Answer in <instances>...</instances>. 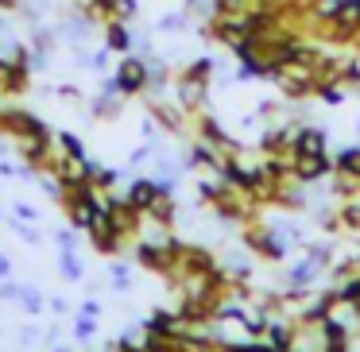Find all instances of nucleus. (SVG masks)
<instances>
[{"label":"nucleus","mask_w":360,"mask_h":352,"mask_svg":"<svg viewBox=\"0 0 360 352\" xmlns=\"http://www.w3.org/2000/svg\"><path fill=\"white\" fill-rule=\"evenodd\" d=\"M112 78H117V89L124 97H140V93H148V86H151V66H148V58H140V55H124Z\"/></svg>","instance_id":"obj_1"},{"label":"nucleus","mask_w":360,"mask_h":352,"mask_svg":"<svg viewBox=\"0 0 360 352\" xmlns=\"http://www.w3.org/2000/svg\"><path fill=\"white\" fill-rule=\"evenodd\" d=\"M333 159L321 151V155H290V178L302 182V186H310V182H321L326 174H333Z\"/></svg>","instance_id":"obj_2"},{"label":"nucleus","mask_w":360,"mask_h":352,"mask_svg":"<svg viewBox=\"0 0 360 352\" xmlns=\"http://www.w3.org/2000/svg\"><path fill=\"white\" fill-rule=\"evenodd\" d=\"M198 136H202L205 143H213L221 155H240V143H236L233 136L217 124V117H210V112H198Z\"/></svg>","instance_id":"obj_3"},{"label":"nucleus","mask_w":360,"mask_h":352,"mask_svg":"<svg viewBox=\"0 0 360 352\" xmlns=\"http://www.w3.org/2000/svg\"><path fill=\"white\" fill-rule=\"evenodd\" d=\"M329 143L326 128H314V124H302L295 128V143H290V155H321Z\"/></svg>","instance_id":"obj_4"},{"label":"nucleus","mask_w":360,"mask_h":352,"mask_svg":"<svg viewBox=\"0 0 360 352\" xmlns=\"http://www.w3.org/2000/svg\"><path fill=\"white\" fill-rule=\"evenodd\" d=\"M124 197H128V202H132L140 213H148L151 205L163 197V186H159V178H132V186H128Z\"/></svg>","instance_id":"obj_5"},{"label":"nucleus","mask_w":360,"mask_h":352,"mask_svg":"<svg viewBox=\"0 0 360 352\" xmlns=\"http://www.w3.org/2000/svg\"><path fill=\"white\" fill-rule=\"evenodd\" d=\"M248 248L259 252L264 259H283V256H287V240H279V236L267 233V228H252V233H248Z\"/></svg>","instance_id":"obj_6"},{"label":"nucleus","mask_w":360,"mask_h":352,"mask_svg":"<svg viewBox=\"0 0 360 352\" xmlns=\"http://www.w3.org/2000/svg\"><path fill=\"white\" fill-rule=\"evenodd\" d=\"M290 143H295V128L279 124V128H267L259 136V151L264 155H290Z\"/></svg>","instance_id":"obj_7"},{"label":"nucleus","mask_w":360,"mask_h":352,"mask_svg":"<svg viewBox=\"0 0 360 352\" xmlns=\"http://www.w3.org/2000/svg\"><path fill=\"white\" fill-rule=\"evenodd\" d=\"M132 32H128V24L124 20H109V24H105V47L109 51H117V55H128V51H132Z\"/></svg>","instance_id":"obj_8"},{"label":"nucleus","mask_w":360,"mask_h":352,"mask_svg":"<svg viewBox=\"0 0 360 352\" xmlns=\"http://www.w3.org/2000/svg\"><path fill=\"white\" fill-rule=\"evenodd\" d=\"M333 306H341V294H337V290H326V294H318L302 310V321H326L329 313H333Z\"/></svg>","instance_id":"obj_9"},{"label":"nucleus","mask_w":360,"mask_h":352,"mask_svg":"<svg viewBox=\"0 0 360 352\" xmlns=\"http://www.w3.org/2000/svg\"><path fill=\"white\" fill-rule=\"evenodd\" d=\"M267 337H271V348H279V352H295V344H298V333L290 321H271Z\"/></svg>","instance_id":"obj_10"},{"label":"nucleus","mask_w":360,"mask_h":352,"mask_svg":"<svg viewBox=\"0 0 360 352\" xmlns=\"http://www.w3.org/2000/svg\"><path fill=\"white\" fill-rule=\"evenodd\" d=\"M337 174H345V178H356L360 182V143H352V148H341L333 159Z\"/></svg>","instance_id":"obj_11"},{"label":"nucleus","mask_w":360,"mask_h":352,"mask_svg":"<svg viewBox=\"0 0 360 352\" xmlns=\"http://www.w3.org/2000/svg\"><path fill=\"white\" fill-rule=\"evenodd\" d=\"M337 221H341V228H349V233H356V228H360V194H356V190H352V194L341 202Z\"/></svg>","instance_id":"obj_12"},{"label":"nucleus","mask_w":360,"mask_h":352,"mask_svg":"<svg viewBox=\"0 0 360 352\" xmlns=\"http://www.w3.org/2000/svg\"><path fill=\"white\" fill-rule=\"evenodd\" d=\"M314 267H318V259H306V263H295L287 271V287H295V290H302L306 282L314 279Z\"/></svg>","instance_id":"obj_13"},{"label":"nucleus","mask_w":360,"mask_h":352,"mask_svg":"<svg viewBox=\"0 0 360 352\" xmlns=\"http://www.w3.org/2000/svg\"><path fill=\"white\" fill-rule=\"evenodd\" d=\"M58 271H63V279L82 282V259H78V252H58Z\"/></svg>","instance_id":"obj_14"},{"label":"nucleus","mask_w":360,"mask_h":352,"mask_svg":"<svg viewBox=\"0 0 360 352\" xmlns=\"http://www.w3.org/2000/svg\"><path fill=\"white\" fill-rule=\"evenodd\" d=\"M321 341L326 344H349V333H345V325L337 318H326L321 321Z\"/></svg>","instance_id":"obj_15"},{"label":"nucleus","mask_w":360,"mask_h":352,"mask_svg":"<svg viewBox=\"0 0 360 352\" xmlns=\"http://www.w3.org/2000/svg\"><path fill=\"white\" fill-rule=\"evenodd\" d=\"M120 112V97L117 93H101L94 101V117H101V120H109V117H117Z\"/></svg>","instance_id":"obj_16"},{"label":"nucleus","mask_w":360,"mask_h":352,"mask_svg":"<svg viewBox=\"0 0 360 352\" xmlns=\"http://www.w3.org/2000/svg\"><path fill=\"white\" fill-rule=\"evenodd\" d=\"M20 306H24L27 313H43V310H47V302H43V294L35 287H20Z\"/></svg>","instance_id":"obj_17"},{"label":"nucleus","mask_w":360,"mask_h":352,"mask_svg":"<svg viewBox=\"0 0 360 352\" xmlns=\"http://www.w3.org/2000/svg\"><path fill=\"white\" fill-rule=\"evenodd\" d=\"M97 333V318H86V313H78V321H74V341L89 344Z\"/></svg>","instance_id":"obj_18"},{"label":"nucleus","mask_w":360,"mask_h":352,"mask_svg":"<svg viewBox=\"0 0 360 352\" xmlns=\"http://www.w3.org/2000/svg\"><path fill=\"white\" fill-rule=\"evenodd\" d=\"M318 97H321L326 105H341L345 97H349V86H341V82H329V86L318 89Z\"/></svg>","instance_id":"obj_19"},{"label":"nucleus","mask_w":360,"mask_h":352,"mask_svg":"<svg viewBox=\"0 0 360 352\" xmlns=\"http://www.w3.org/2000/svg\"><path fill=\"white\" fill-rule=\"evenodd\" d=\"M186 78H194V82H210V74H213V58H194V63L186 66Z\"/></svg>","instance_id":"obj_20"},{"label":"nucleus","mask_w":360,"mask_h":352,"mask_svg":"<svg viewBox=\"0 0 360 352\" xmlns=\"http://www.w3.org/2000/svg\"><path fill=\"white\" fill-rule=\"evenodd\" d=\"M58 143H63V155L70 159H86V148H82V140L74 132H58Z\"/></svg>","instance_id":"obj_21"},{"label":"nucleus","mask_w":360,"mask_h":352,"mask_svg":"<svg viewBox=\"0 0 360 352\" xmlns=\"http://www.w3.org/2000/svg\"><path fill=\"white\" fill-rule=\"evenodd\" d=\"M341 306H352V310H360V279H349V282H341Z\"/></svg>","instance_id":"obj_22"},{"label":"nucleus","mask_w":360,"mask_h":352,"mask_svg":"<svg viewBox=\"0 0 360 352\" xmlns=\"http://www.w3.org/2000/svg\"><path fill=\"white\" fill-rule=\"evenodd\" d=\"M136 12H140V4L136 0H112V20H136Z\"/></svg>","instance_id":"obj_23"},{"label":"nucleus","mask_w":360,"mask_h":352,"mask_svg":"<svg viewBox=\"0 0 360 352\" xmlns=\"http://www.w3.org/2000/svg\"><path fill=\"white\" fill-rule=\"evenodd\" d=\"M182 27H186V12H171L159 20V32H182Z\"/></svg>","instance_id":"obj_24"},{"label":"nucleus","mask_w":360,"mask_h":352,"mask_svg":"<svg viewBox=\"0 0 360 352\" xmlns=\"http://www.w3.org/2000/svg\"><path fill=\"white\" fill-rule=\"evenodd\" d=\"M55 240H58V252H78V228H63Z\"/></svg>","instance_id":"obj_25"},{"label":"nucleus","mask_w":360,"mask_h":352,"mask_svg":"<svg viewBox=\"0 0 360 352\" xmlns=\"http://www.w3.org/2000/svg\"><path fill=\"white\" fill-rule=\"evenodd\" d=\"M109 279H112V287H117V290H128V267H124V263H112V275H109Z\"/></svg>","instance_id":"obj_26"},{"label":"nucleus","mask_w":360,"mask_h":352,"mask_svg":"<svg viewBox=\"0 0 360 352\" xmlns=\"http://www.w3.org/2000/svg\"><path fill=\"white\" fill-rule=\"evenodd\" d=\"M39 341H43V333H39V329H35V325H27L24 333H20V344H24V348H35V344H39Z\"/></svg>","instance_id":"obj_27"},{"label":"nucleus","mask_w":360,"mask_h":352,"mask_svg":"<svg viewBox=\"0 0 360 352\" xmlns=\"http://www.w3.org/2000/svg\"><path fill=\"white\" fill-rule=\"evenodd\" d=\"M12 209H16L20 221H39V209H35V205H27V202H16Z\"/></svg>","instance_id":"obj_28"},{"label":"nucleus","mask_w":360,"mask_h":352,"mask_svg":"<svg viewBox=\"0 0 360 352\" xmlns=\"http://www.w3.org/2000/svg\"><path fill=\"white\" fill-rule=\"evenodd\" d=\"M0 298H16V302H20V282L0 279Z\"/></svg>","instance_id":"obj_29"},{"label":"nucleus","mask_w":360,"mask_h":352,"mask_svg":"<svg viewBox=\"0 0 360 352\" xmlns=\"http://www.w3.org/2000/svg\"><path fill=\"white\" fill-rule=\"evenodd\" d=\"M78 313H86V318H101V306H97V302H94V298H89V302H86V306H82V310H78Z\"/></svg>","instance_id":"obj_30"},{"label":"nucleus","mask_w":360,"mask_h":352,"mask_svg":"<svg viewBox=\"0 0 360 352\" xmlns=\"http://www.w3.org/2000/svg\"><path fill=\"white\" fill-rule=\"evenodd\" d=\"M0 279H12V259L0 252Z\"/></svg>","instance_id":"obj_31"},{"label":"nucleus","mask_w":360,"mask_h":352,"mask_svg":"<svg viewBox=\"0 0 360 352\" xmlns=\"http://www.w3.org/2000/svg\"><path fill=\"white\" fill-rule=\"evenodd\" d=\"M143 159H151V148H136V151H132V167L143 163Z\"/></svg>","instance_id":"obj_32"},{"label":"nucleus","mask_w":360,"mask_h":352,"mask_svg":"<svg viewBox=\"0 0 360 352\" xmlns=\"http://www.w3.org/2000/svg\"><path fill=\"white\" fill-rule=\"evenodd\" d=\"M51 313H66V298H51Z\"/></svg>","instance_id":"obj_33"},{"label":"nucleus","mask_w":360,"mask_h":352,"mask_svg":"<svg viewBox=\"0 0 360 352\" xmlns=\"http://www.w3.org/2000/svg\"><path fill=\"white\" fill-rule=\"evenodd\" d=\"M20 0H0V8H16Z\"/></svg>","instance_id":"obj_34"},{"label":"nucleus","mask_w":360,"mask_h":352,"mask_svg":"<svg viewBox=\"0 0 360 352\" xmlns=\"http://www.w3.org/2000/svg\"><path fill=\"white\" fill-rule=\"evenodd\" d=\"M356 51H360V35H356Z\"/></svg>","instance_id":"obj_35"},{"label":"nucleus","mask_w":360,"mask_h":352,"mask_svg":"<svg viewBox=\"0 0 360 352\" xmlns=\"http://www.w3.org/2000/svg\"><path fill=\"white\" fill-rule=\"evenodd\" d=\"M0 221H4V213H0Z\"/></svg>","instance_id":"obj_36"},{"label":"nucleus","mask_w":360,"mask_h":352,"mask_svg":"<svg viewBox=\"0 0 360 352\" xmlns=\"http://www.w3.org/2000/svg\"><path fill=\"white\" fill-rule=\"evenodd\" d=\"M356 128H360V120H356Z\"/></svg>","instance_id":"obj_37"},{"label":"nucleus","mask_w":360,"mask_h":352,"mask_svg":"<svg viewBox=\"0 0 360 352\" xmlns=\"http://www.w3.org/2000/svg\"><path fill=\"white\" fill-rule=\"evenodd\" d=\"M356 263H360V259H356Z\"/></svg>","instance_id":"obj_38"}]
</instances>
